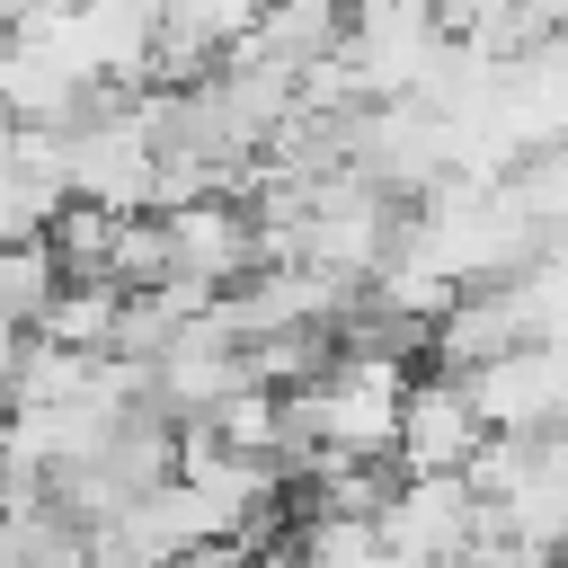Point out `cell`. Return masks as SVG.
Returning a JSON list of instances; mask_svg holds the SVG:
<instances>
[{"label": "cell", "instance_id": "obj_1", "mask_svg": "<svg viewBox=\"0 0 568 568\" xmlns=\"http://www.w3.org/2000/svg\"><path fill=\"white\" fill-rule=\"evenodd\" d=\"M151 178H160V133H151V115H142L133 89H115L106 106H89L62 133V186H71V204L151 213Z\"/></svg>", "mask_w": 568, "mask_h": 568}, {"label": "cell", "instance_id": "obj_2", "mask_svg": "<svg viewBox=\"0 0 568 568\" xmlns=\"http://www.w3.org/2000/svg\"><path fill=\"white\" fill-rule=\"evenodd\" d=\"M346 169L364 186H382L390 204H417L453 178V124L426 98H382L346 115Z\"/></svg>", "mask_w": 568, "mask_h": 568}, {"label": "cell", "instance_id": "obj_3", "mask_svg": "<svg viewBox=\"0 0 568 568\" xmlns=\"http://www.w3.org/2000/svg\"><path fill=\"white\" fill-rule=\"evenodd\" d=\"M151 222H160V284H178V293H195V302H213V293H231L240 275L266 266L257 222H248L240 195L169 204V213H151ZM160 284H151V293H160Z\"/></svg>", "mask_w": 568, "mask_h": 568}, {"label": "cell", "instance_id": "obj_4", "mask_svg": "<svg viewBox=\"0 0 568 568\" xmlns=\"http://www.w3.org/2000/svg\"><path fill=\"white\" fill-rule=\"evenodd\" d=\"M488 444L470 390L453 373H408V399H399V435H390V462L399 479H462L470 453Z\"/></svg>", "mask_w": 568, "mask_h": 568}, {"label": "cell", "instance_id": "obj_5", "mask_svg": "<svg viewBox=\"0 0 568 568\" xmlns=\"http://www.w3.org/2000/svg\"><path fill=\"white\" fill-rule=\"evenodd\" d=\"M248 44L266 62H284V71H311V62H328L346 44V0H257Z\"/></svg>", "mask_w": 568, "mask_h": 568}, {"label": "cell", "instance_id": "obj_6", "mask_svg": "<svg viewBox=\"0 0 568 568\" xmlns=\"http://www.w3.org/2000/svg\"><path fill=\"white\" fill-rule=\"evenodd\" d=\"M115 320H124V293L115 284H53V302L36 311L27 337H44L62 355H115Z\"/></svg>", "mask_w": 568, "mask_h": 568}, {"label": "cell", "instance_id": "obj_7", "mask_svg": "<svg viewBox=\"0 0 568 568\" xmlns=\"http://www.w3.org/2000/svg\"><path fill=\"white\" fill-rule=\"evenodd\" d=\"M53 257H44V240H0V328L9 337H27L36 328V311L53 302Z\"/></svg>", "mask_w": 568, "mask_h": 568}, {"label": "cell", "instance_id": "obj_8", "mask_svg": "<svg viewBox=\"0 0 568 568\" xmlns=\"http://www.w3.org/2000/svg\"><path fill=\"white\" fill-rule=\"evenodd\" d=\"M9 364H18V337L0 328V390H9Z\"/></svg>", "mask_w": 568, "mask_h": 568}]
</instances>
